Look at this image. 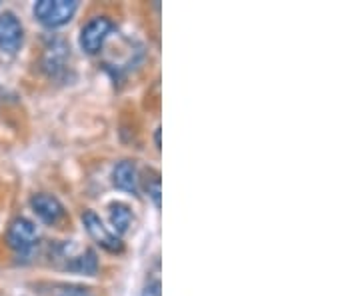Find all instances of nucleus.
I'll list each match as a JSON object with an SVG mask.
<instances>
[{"mask_svg": "<svg viewBox=\"0 0 360 296\" xmlns=\"http://www.w3.org/2000/svg\"><path fill=\"white\" fill-rule=\"evenodd\" d=\"M77 11V0H39L32 8L37 20L46 28H60L68 25Z\"/></svg>", "mask_w": 360, "mask_h": 296, "instance_id": "1", "label": "nucleus"}, {"mask_svg": "<svg viewBox=\"0 0 360 296\" xmlns=\"http://www.w3.org/2000/svg\"><path fill=\"white\" fill-rule=\"evenodd\" d=\"M139 172L132 160H120L112 170V182L116 188L129 194H139Z\"/></svg>", "mask_w": 360, "mask_h": 296, "instance_id": "7", "label": "nucleus"}, {"mask_svg": "<svg viewBox=\"0 0 360 296\" xmlns=\"http://www.w3.org/2000/svg\"><path fill=\"white\" fill-rule=\"evenodd\" d=\"M60 296H92V295L84 292V290H66V292H63Z\"/></svg>", "mask_w": 360, "mask_h": 296, "instance_id": "12", "label": "nucleus"}, {"mask_svg": "<svg viewBox=\"0 0 360 296\" xmlns=\"http://www.w3.org/2000/svg\"><path fill=\"white\" fill-rule=\"evenodd\" d=\"M142 296H162V286H160V281H153L144 286L142 290Z\"/></svg>", "mask_w": 360, "mask_h": 296, "instance_id": "11", "label": "nucleus"}, {"mask_svg": "<svg viewBox=\"0 0 360 296\" xmlns=\"http://www.w3.org/2000/svg\"><path fill=\"white\" fill-rule=\"evenodd\" d=\"M30 208H32V212H34L44 224H51V226L63 222L66 217L65 205H63L56 196H52V194L46 193L34 194V196L30 198Z\"/></svg>", "mask_w": 360, "mask_h": 296, "instance_id": "5", "label": "nucleus"}, {"mask_svg": "<svg viewBox=\"0 0 360 296\" xmlns=\"http://www.w3.org/2000/svg\"><path fill=\"white\" fill-rule=\"evenodd\" d=\"M37 240H39V231H37L32 220L25 219V217H16L8 224L6 243L11 246V250H14L18 257H28L37 245Z\"/></svg>", "mask_w": 360, "mask_h": 296, "instance_id": "3", "label": "nucleus"}, {"mask_svg": "<svg viewBox=\"0 0 360 296\" xmlns=\"http://www.w3.org/2000/svg\"><path fill=\"white\" fill-rule=\"evenodd\" d=\"M82 224L89 232V236L101 246L103 250L110 252V255H120L124 250V243L122 238L110 231L108 226H104L103 219L94 212V210H84L82 212Z\"/></svg>", "mask_w": 360, "mask_h": 296, "instance_id": "2", "label": "nucleus"}, {"mask_svg": "<svg viewBox=\"0 0 360 296\" xmlns=\"http://www.w3.org/2000/svg\"><path fill=\"white\" fill-rule=\"evenodd\" d=\"M115 22L106 16H94L80 30V49L86 54H98L103 51L106 39L112 34Z\"/></svg>", "mask_w": 360, "mask_h": 296, "instance_id": "4", "label": "nucleus"}, {"mask_svg": "<svg viewBox=\"0 0 360 296\" xmlns=\"http://www.w3.org/2000/svg\"><path fill=\"white\" fill-rule=\"evenodd\" d=\"M108 212H110V224L115 229V234H127L132 224V210L129 205L124 202H112L108 206Z\"/></svg>", "mask_w": 360, "mask_h": 296, "instance_id": "9", "label": "nucleus"}, {"mask_svg": "<svg viewBox=\"0 0 360 296\" xmlns=\"http://www.w3.org/2000/svg\"><path fill=\"white\" fill-rule=\"evenodd\" d=\"M66 269L70 272H77V274H84V276H94L98 271V258L96 252L92 248L82 250L78 257L70 258V262L66 264Z\"/></svg>", "mask_w": 360, "mask_h": 296, "instance_id": "8", "label": "nucleus"}, {"mask_svg": "<svg viewBox=\"0 0 360 296\" xmlns=\"http://www.w3.org/2000/svg\"><path fill=\"white\" fill-rule=\"evenodd\" d=\"M160 132H162V130H160V129H156V134H155L156 148H160Z\"/></svg>", "mask_w": 360, "mask_h": 296, "instance_id": "13", "label": "nucleus"}, {"mask_svg": "<svg viewBox=\"0 0 360 296\" xmlns=\"http://www.w3.org/2000/svg\"><path fill=\"white\" fill-rule=\"evenodd\" d=\"M142 182H144V191L148 193V196L153 198V202L156 205V208H160V200H162V182H160V174L156 172V170H146L144 172V179H142Z\"/></svg>", "mask_w": 360, "mask_h": 296, "instance_id": "10", "label": "nucleus"}, {"mask_svg": "<svg viewBox=\"0 0 360 296\" xmlns=\"http://www.w3.org/2000/svg\"><path fill=\"white\" fill-rule=\"evenodd\" d=\"M25 28L14 13L0 14V51L16 52L22 46Z\"/></svg>", "mask_w": 360, "mask_h": 296, "instance_id": "6", "label": "nucleus"}]
</instances>
